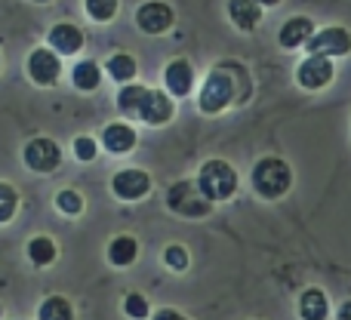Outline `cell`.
Instances as JSON below:
<instances>
[{
    "label": "cell",
    "instance_id": "6da1fadb",
    "mask_svg": "<svg viewBox=\"0 0 351 320\" xmlns=\"http://www.w3.org/2000/svg\"><path fill=\"white\" fill-rule=\"evenodd\" d=\"M243 68L237 65H219L206 74L204 86H200V96H197V105L204 114H222L228 105L234 102H243V93H237V77H243Z\"/></svg>",
    "mask_w": 351,
    "mask_h": 320
},
{
    "label": "cell",
    "instance_id": "7a4b0ae2",
    "mask_svg": "<svg viewBox=\"0 0 351 320\" xmlns=\"http://www.w3.org/2000/svg\"><path fill=\"white\" fill-rule=\"evenodd\" d=\"M253 188L259 197L265 200H280L293 188V169L284 158H262L253 167Z\"/></svg>",
    "mask_w": 351,
    "mask_h": 320
},
{
    "label": "cell",
    "instance_id": "3957f363",
    "mask_svg": "<svg viewBox=\"0 0 351 320\" xmlns=\"http://www.w3.org/2000/svg\"><path fill=\"white\" fill-rule=\"evenodd\" d=\"M197 185H200V191H204L206 197L213 200V204H219V200L234 197V191H237V185H241V179H237V169L231 167L228 160L213 158V160H206L204 167H200Z\"/></svg>",
    "mask_w": 351,
    "mask_h": 320
},
{
    "label": "cell",
    "instance_id": "277c9868",
    "mask_svg": "<svg viewBox=\"0 0 351 320\" xmlns=\"http://www.w3.org/2000/svg\"><path fill=\"white\" fill-rule=\"evenodd\" d=\"M167 206H170L176 216L204 219V216H210L213 200L200 191L197 182L182 179V182H176V185H170V191H167Z\"/></svg>",
    "mask_w": 351,
    "mask_h": 320
},
{
    "label": "cell",
    "instance_id": "5b68a950",
    "mask_svg": "<svg viewBox=\"0 0 351 320\" xmlns=\"http://www.w3.org/2000/svg\"><path fill=\"white\" fill-rule=\"evenodd\" d=\"M336 77V68H333V59L330 56H308V59L299 62L296 68V84L302 86V90H324V86H330Z\"/></svg>",
    "mask_w": 351,
    "mask_h": 320
},
{
    "label": "cell",
    "instance_id": "8992f818",
    "mask_svg": "<svg viewBox=\"0 0 351 320\" xmlns=\"http://www.w3.org/2000/svg\"><path fill=\"white\" fill-rule=\"evenodd\" d=\"M25 158V167L31 169V173H56L62 163V148L56 145L53 139H47V136H37V139H31L28 145H25L22 151Z\"/></svg>",
    "mask_w": 351,
    "mask_h": 320
},
{
    "label": "cell",
    "instance_id": "52a82bcc",
    "mask_svg": "<svg viewBox=\"0 0 351 320\" xmlns=\"http://www.w3.org/2000/svg\"><path fill=\"white\" fill-rule=\"evenodd\" d=\"M308 53L311 56H348L351 53V34L339 25H330V28L315 31V37L308 40Z\"/></svg>",
    "mask_w": 351,
    "mask_h": 320
},
{
    "label": "cell",
    "instance_id": "ba28073f",
    "mask_svg": "<svg viewBox=\"0 0 351 320\" xmlns=\"http://www.w3.org/2000/svg\"><path fill=\"white\" fill-rule=\"evenodd\" d=\"M111 191L117 194L121 200H142L148 191H152V175L145 173V169H136V167H130V169H121V173L111 179Z\"/></svg>",
    "mask_w": 351,
    "mask_h": 320
},
{
    "label": "cell",
    "instance_id": "9c48e42d",
    "mask_svg": "<svg viewBox=\"0 0 351 320\" xmlns=\"http://www.w3.org/2000/svg\"><path fill=\"white\" fill-rule=\"evenodd\" d=\"M62 74V62H59V53L56 49H34L28 56V77L34 80L37 86H56Z\"/></svg>",
    "mask_w": 351,
    "mask_h": 320
},
{
    "label": "cell",
    "instance_id": "30bf717a",
    "mask_svg": "<svg viewBox=\"0 0 351 320\" xmlns=\"http://www.w3.org/2000/svg\"><path fill=\"white\" fill-rule=\"evenodd\" d=\"M173 6L164 0H148L136 10V25H139L145 34H164L173 28Z\"/></svg>",
    "mask_w": 351,
    "mask_h": 320
},
{
    "label": "cell",
    "instance_id": "8fae6325",
    "mask_svg": "<svg viewBox=\"0 0 351 320\" xmlns=\"http://www.w3.org/2000/svg\"><path fill=\"white\" fill-rule=\"evenodd\" d=\"M173 114H176V105L164 90H148L145 93V102H142V108H139L142 123H148V127H164V123L173 121Z\"/></svg>",
    "mask_w": 351,
    "mask_h": 320
},
{
    "label": "cell",
    "instance_id": "7c38bea8",
    "mask_svg": "<svg viewBox=\"0 0 351 320\" xmlns=\"http://www.w3.org/2000/svg\"><path fill=\"white\" fill-rule=\"evenodd\" d=\"M311 37H315V22L305 16H293V19H287L284 28H280L278 43L284 49H296V47H308Z\"/></svg>",
    "mask_w": 351,
    "mask_h": 320
},
{
    "label": "cell",
    "instance_id": "4fadbf2b",
    "mask_svg": "<svg viewBox=\"0 0 351 320\" xmlns=\"http://www.w3.org/2000/svg\"><path fill=\"white\" fill-rule=\"evenodd\" d=\"M164 84L173 96H188L194 86V65L188 59H173L170 65L164 68Z\"/></svg>",
    "mask_w": 351,
    "mask_h": 320
},
{
    "label": "cell",
    "instance_id": "5bb4252c",
    "mask_svg": "<svg viewBox=\"0 0 351 320\" xmlns=\"http://www.w3.org/2000/svg\"><path fill=\"white\" fill-rule=\"evenodd\" d=\"M49 47L56 53H65V56H74L84 49V31L71 22H59L49 28Z\"/></svg>",
    "mask_w": 351,
    "mask_h": 320
},
{
    "label": "cell",
    "instance_id": "9a60e30c",
    "mask_svg": "<svg viewBox=\"0 0 351 320\" xmlns=\"http://www.w3.org/2000/svg\"><path fill=\"white\" fill-rule=\"evenodd\" d=\"M102 145L111 154H130L136 148V130L123 121H114L102 130Z\"/></svg>",
    "mask_w": 351,
    "mask_h": 320
},
{
    "label": "cell",
    "instance_id": "2e32d148",
    "mask_svg": "<svg viewBox=\"0 0 351 320\" xmlns=\"http://www.w3.org/2000/svg\"><path fill=\"white\" fill-rule=\"evenodd\" d=\"M296 308H299V317L302 320H327L330 317V299L321 286H308V290H302Z\"/></svg>",
    "mask_w": 351,
    "mask_h": 320
},
{
    "label": "cell",
    "instance_id": "e0dca14e",
    "mask_svg": "<svg viewBox=\"0 0 351 320\" xmlns=\"http://www.w3.org/2000/svg\"><path fill=\"white\" fill-rule=\"evenodd\" d=\"M228 19L234 22V28L253 31L262 22V6L256 0H228Z\"/></svg>",
    "mask_w": 351,
    "mask_h": 320
},
{
    "label": "cell",
    "instance_id": "ac0fdd59",
    "mask_svg": "<svg viewBox=\"0 0 351 320\" xmlns=\"http://www.w3.org/2000/svg\"><path fill=\"white\" fill-rule=\"evenodd\" d=\"M136 259H139V241L133 234H117L108 243V262L114 268H130Z\"/></svg>",
    "mask_w": 351,
    "mask_h": 320
},
{
    "label": "cell",
    "instance_id": "d6986e66",
    "mask_svg": "<svg viewBox=\"0 0 351 320\" xmlns=\"http://www.w3.org/2000/svg\"><path fill=\"white\" fill-rule=\"evenodd\" d=\"M25 253H28L31 265L47 268V265H53V262H56V256H59V247H56L53 237L37 234V237H31V241H28V249H25Z\"/></svg>",
    "mask_w": 351,
    "mask_h": 320
},
{
    "label": "cell",
    "instance_id": "ffe728a7",
    "mask_svg": "<svg viewBox=\"0 0 351 320\" xmlns=\"http://www.w3.org/2000/svg\"><path fill=\"white\" fill-rule=\"evenodd\" d=\"M71 80H74V86H77V90L93 93L99 84H102V68H99L93 59H84V62H77V65H74Z\"/></svg>",
    "mask_w": 351,
    "mask_h": 320
},
{
    "label": "cell",
    "instance_id": "44dd1931",
    "mask_svg": "<svg viewBox=\"0 0 351 320\" xmlns=\"http://www.w3.org/2000/svg\"><path fill=\"white\" fill-rule=\"evenodd\" d=\"M37 320H74V305L65 296H47L37 305Z\"/></svg>",
    "mask_w": 351,
    "mask_h": 320
},
{
    "label": "cell",
    "instance_id": "7402d4cb",
    "mask_svg": "<svg viewBox=\"0 0 351 320\" xmlns=\"http://www.w3.org/2000/svg\"><path fill=\"white\" fill-rule=\"evenodd\" d=\"M105 68H108V77L117 80V84H130L136 77V71H139V65H136V59L130 53H114L105 62Z\"/></svg>",
    "mask_w": 351,
    "mask_h": 320
},
{
    "label": "cell",
    "instance_id": "603a6c76",
    "mask_svg": "<svg viewBox=\"0 0 351 320\" xmlns=\"http://www.w3.org/2000/svg\"><path fill=\"white\" fill-rule=\"evenodd\" d=\"M145 86H139V84H127L121 90V96H117V105H121V111L123 114H130V117H139V108H142V102H145Z\"/></svg>",
    "mask_w": 351,
    "mask_h": 320
},
{
    "label": "cell",
    "instance_id": "cb8c5ba5",
    "mask_svg": "<svg viewBox=\"0 0 351 320\" xmlns=\"http://www.w3.org/2000/svg\"><path fill=\"white\" fill-rule=\"evenodd\" d=\"M16 210H19V191L10 182H0V225L12 222Z\"/></svg>",
    "mask_w": 351,
    "mask_h": 320
},
{
    "label": "cell",
    "instance_id": "d4e9b609",
    "mask_svg": "<svg viewBox=\"0 0 351 320\" xmlns=\"http://www.w3.org/2000/svg\"><path fill=\"white\" fill-rule=\"evenodd\" d=\"M56 210L65 212V216H80L84 212V197H80L74 188H62L56 194Z\"/></svg>",
    "mask_w": 351,
    "mask_h": 320
},
{
    "label": "cell",
    "instance_id": "484cf974",
    "mask_svg": "<svg viewBox=\"0 0 351 320\" xmlns=\"http://www.w3.org/2000/svg\"><path fill=\"white\" fill-rule=\"evenodd\" d=\"M123 315L130 320H148L152 317V305H148V299L142 296V293H127V299H123Z\"/></svg>",
    "mask_w": 351,
    "mask_h": 320
},
{
    "label": "cell",
    "instance_id": "4316f807",
    "mask_svg": "<svg viewBox=\"0 0 351 320\" xmlns=\"http://www.w3.org/2000/svg\"><path fill=\"white\" fill-rule=\"evenodd\" d=\"M86 3V16L93 19V22H111V19L117 16V0H84Z\"/></svg>",
    "mask_w": 351,
    "mask_h": 320
},
{
    "label": "cell",
    "instance_id": "83f0119b",
    "mask_svg": "<svg viewBox=\"0 0 351 320\" xmlns=\"http://www.w3.org/2000/svg\"><path fill=\"white\" fill-rule=\"evenodd\" d=\"M164 265L167 268H173V271H185L188 265H191V259H188V249L185 247H179V243H170V247L164 249Z\"/></svg>",
    "mask_w": 351,
    "mask_h": 320
},
{
    "label": "cell",
    "instance_id": "f1b7e54d",
    "mask_svg": "<svg viewBox=\"0 0 351 320\" xmlns=\"http://www.w3.org/2000/svg\"><path fill=\"white\" fill-rule=\"evenodd\" d=\"M96 154H99V142L93 136H77L74 139V158L77 160L90 163V160H96Z\"/></svg>",
    "mask_w": 351,
    "mask_h": 320
},
{
    "label": "cell",
    "instance_id": "f546056e",
    "mask_svg": "<svg viewBox=\"0 0 351 320\" xmlns=\"http://www.w3.org/2000/svg\"><path fill=\"white\" fill-rule=\"evenodd\" d=\"M152 320H188L185 315H182L179 308H160V311H154Z\"/></svg>",
    "mask_w": 351,
    "mask_h": 320
},
{
    "label": "cell",
    "instance_id": "4dcf8cb0",
    "mask_svg": "<svg viewBox=\"0 0 351 320\" xmlns=\"http://www.w3.org/2000/svg\"><path fill=\"white\" fill-rule=\"evenodd\" d=\"M336 320H351V299L339 305V315H336Z\"/></svg>",
    "mask_w": 351,
    "mask_h": 320
},
{
    "label": "cell",
    "instance_id": "1f68e13d",
    "mask_svg": "<svg viewBox=\"0 0 351 320\" xmlns=\"http://www.w3.org/2000/svg\"><path fill=\"white\" fill-rule=\"evenodd\" d=\"M256 3H259V6H278L280 0H256Z\"/></svg>",
    "mask_w": 351,
    "mask_h": 320
},
{
    "label": "cell",
    "instance_id": "d6a6232c",
    "mask_svg": "<svg viewBox=\"0 0 351 320\" xmlns=\"http://www.w3.org/2000/svg\"><path fill=\"white\" fill-rule=\"evenodd\" d=\"M0 317H3V305H0Z\"/></svg>",
    "mask_w": 351,
    "mask_h": 320
},
{
    "label": "cell",
    "instance_id": "836d02e7",
    "mask_svg": "<svg viewBox=\"0 0 351 320\" xmlns=\"http://www.w3.org/2000/svg\"><path fill=\"white\" fill-rule=\"evenodd\" d=\"M37 3H49V0H37Z\"/></svg>",
    "mask_w": 351,
    "mask_h": 320
},
{
    "label": "cell",
    "instance_id": "e575fe53",
    "mask_svg": "<svg viewBox=\"0 0 351 320\" xmlns=\"http://www.w3.org/2000/svg\"><path fill=\"white\" fill-rule=\"evenodd\" d=\"M0 65H3V56H0Z\"/></svg>",
    "mask_w": 351,
    "mask_h": 320
}]
</instances>
